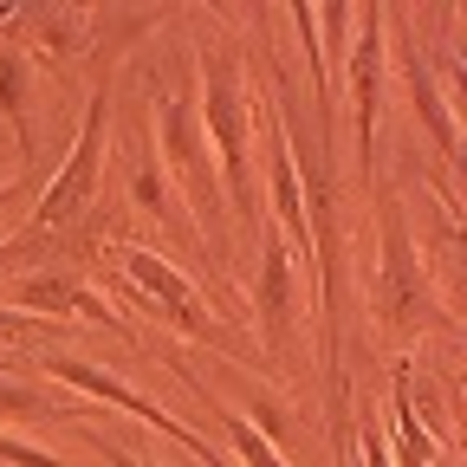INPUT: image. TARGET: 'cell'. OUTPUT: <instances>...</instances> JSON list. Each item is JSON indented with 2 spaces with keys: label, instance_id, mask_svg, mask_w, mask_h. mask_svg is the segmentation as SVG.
Here are the masks:
<instances>
[{
  "label": "cell",
  "instance_id": "obj_7",
  "mask_svg": "<svg viewBox=\"0 0 467 467\" xmlns=\"http://www.w3.org/2000/svg\"><path fill=\"white\" fill-rule=\"evenodd\" d=\"M234 441H241V454H247L254 467H279V454H273V448H266V441H260L247 422H234Z\"/></svg>",
  "mask_w": 467,
  "mask_h": 467
},
{
  "label": "cell",
  "instance_id": "obj_4",
  "mask_svg": "<svg viewBox=\"0 0 467 467\" xmlns=\"http://www.w3.org/2000/svg\"><path fill=\"white\" fill-rule=\"evenodd\" d=\"M124 260H130V273H137V279H143L150 292H162V299H169V312L182 318L189 331H202V312H195V292H189L182 279H175V273H169L162 260H150V254H124Z\"/></svg>",
  "mask_w": 467,
  "mask_h": 467
},
{
  "label": "cell",
  "instance_id": "obj_3",
  "mask_svg": "<svg viewBox=\"0 0 467 467\" xmlns=\"http://www.w3.org/2000/svg\"><path fill=\"white\" fill-rule=\"evenodd\" d=\"M58 377H72L78 389H91V396H104V402H124V409H130V416H143V422H156V429H169L175 441H189L195 454H208V448H202L195 435H182V429H175V422L162 416V409H156V402H143V396H130L124 383H110V377H98V370H85V364H58Z\"/></svg>",
  "mask_w": 467,
  "mask_h": 467
},
{
  "label": "cell",
  "instance_id": "obj_10",
  "mask_svg": "<svg viewBox=\"0 0 467 467\" xmlns=\"http://www.w3.org/2000/svg\"><path fill=\"white\" fill-rule=\"evenodd\" d=\"M454 91H461V117H467V66L454 72Z\"/></svg>",
  "mask_w": 467,
  "mask_h": 467
},
{
  "label": "cell",
  "instance_id": "obj_1",
  "mask_svg": "<svg viewBox=\"0 0 467 467\" xmlns=\"http://www.w3.org/2000/svg\"><path fill=\"white\" fill-rule=\"evenodd\" d=\"M98 137H104V98L91 104V124H85V137H78V150H72V169L46 189V208H39L46 227H52V221H72L78 202L91 195V175H98Z\"/></svg>",
  "mask_w": 467,
  "mask_h": 467
},
{
  "label": "cell",
  "instance_id": "obj_11",
  "mask_svg": "<svg viewBox=\"0 0 467 467\" xmlns=\"http://www.w3.org/2000/svg\"><path fill=\"white\" fill-rule=\"evenodd\" d=\"M124 467H143V461H124Z\"/></svg>",
  "mask_w": 467,
  "mask_h": 467
},
{
  "label": "cell",
  "instance_id": "obj_9",
  "mask_svg": "<svg viewBox=\"0 0 467 467\" xmlns=\"http://www.w3.org/2000/svg\"><path fill=\"white\" fill-rule=\"evenodd\" d=\"M0 409H33V396H26V389H7V383H0Z\"/></svg>",
  "mask_w": 467,
  "mask_h": 467
},
{
  "label": "cell",
  "instance_id": "obj_5",
  "mask_svg": "<svg viewBox=\"0 0 467 467\" xmlns=\"http://www.w3.org/2000/svg\"><path fill=\"white\" fill-rule=\"evenodd\" d=\"M279 331H285V260L266 254V337L279 344Z\"/></svg>",
  "mask_w": 467,
  "mask_h": 467
},
{
  "label": "cell",
  "instance_id": "obj_6",
  "mask_svg": "<svg viewBox=\"0 0 467 467\" xmlns=\"http://www.w3.org/2000/svg\"><path fill=\"white\" fill-rule=\"evenodd\" d=\"M0 104H7L14 130H20V143H26V104H20V58H14V52H0Z\"/></svg>",
  "mask_w": 467,
  "mask_h": 467
},
{
  "label": "cell",
  "instance_id": "obj_2",
  "mask_svg": "<svg viewBox=\"0 0 467 467\" xmlns=\"http://www.w3.org/2000/svg\"><path fill=\"white\" fill-rule=\"evenodd\" d=\"M208 124L221 137V156H227V175H234V195L247 202V156H241V91H234V66L221 58V66L208 72Z\"/></svg>",
  "mask_w": 467,
  "mask_h": 467
},
{
  "label": "cell",
  "instance_id": "obj_8",
  "mask_svg": "<svg viewBox=\"0 0 467 467\" xmlns=\"http://www.w3.org/2000/svg\"><path fill=\"white\" fill-rule=\"evenodd\" d=\"M0 461H20V467H66V461H52V454L26 448V441H0Z\"/></svg>",
  "mask_w": 467,
  "mask_h": 467
}]
</instances>
